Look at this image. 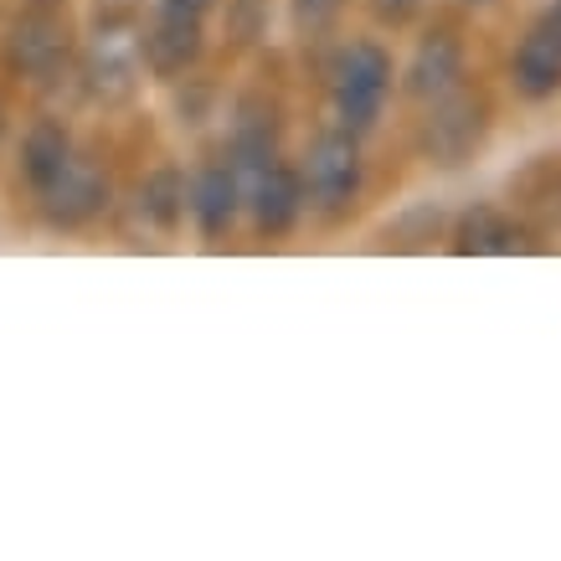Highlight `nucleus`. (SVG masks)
Here are the masks:
<instances>
[{
    "label": "nucleus",
    "instance_id": "1",
    "mask_svg": "<svg viewBox=\"0 0 561 561\" xmlns=\"http://www.w3.org/2000/svg\"><path fill=\"white\" fill-rule=\"evenodd\" d=\"M330 93H335V114H341L345 135H366L381 108H387L391 93V57L376 42H351V47L335 57V72H330Z\"/></svg>",
    "mask_w": 561,
    "mask_h": 561
},
{
    "label": "nucleus",
    "instance_id": "2",
    "mask_svg": "<svg viewBox=\"0 0 561 561\" xmlns=\"http://www.w3.org/2000/svg\"><path fill=\"white\" fill-rule=\"evenodd\" d=\"M360 145L356 135L345 129H330L309 145L305 165H299V186H305V202L320 206V211H345V206L360 196Z\"/></svg>",
    "mask_w": 561,
    "mask_h": 561
},
{
    "label": "nucleus",
    "instance_id": "3",
    "mask_svg": "<svg viewBox=\"0 0 561 561\" xmlns=\"http://www.w3.org/2000/svg\"><path fill=\"white\" fill-rule=\"evenodd\" d=\"M484 129H490L484 99L463 93V88H448L443 99H433L417 139H423V154L433 165H463V160L484 145Z\"/></svg>",
    "mask_w": 561,
    "mask_h": 561
},
{
    "label": "nucleus",
    "instance_id": "4",
    "mask_svg": "<svg viewBox=\"0 0 561 561\" xmlns=\"http://www.w3.org/2000/svg\"><path fill=\"white\" fill-rule=\"evenodd\" d=\"M68 21L51 16V11H32L11 26V42H5V57L21 78H51V72L68 62Z\"/></svg>",
    "mask_w": 561,
    "mask_h": 561
},
{
    "label": "nucleus",
    "instance_id": "5",
    "mask_svg": "<svg viewBox=\"0 0 561 561\" xmlns=\"http://www.w3.org/2000/svg\"><path fill=\"white\" fill-rule=\"evenodd\" d=\"M36 196H42V211H47L51 227H88L108 206V181L72 154L68 171L57 175L47 191H36Z\"/></svg>",
    "mask_w": 561,
    "mask_h": 561
},
{
    "label": "nucleus",
    "instance_id": "6",
    "mask_svg": "<svg viewBox=\"0 0 561 561\" xmlns=\"http://www.w3.org/2000/svg\"><path fill=\"white\" fill-rule=\"evenodd\" d=\"M202 57V21L196 16H171L160 11L154 26L139 42V62L154 72V78H181L186 68H196Z\"/></svg>",
    "mask_w": 561,
    "mask_h": 561
},
{
    "label": "nucleus",
    "instance_id": "7",
    "mask_svg": "<svg viewBox=\"0 0 561 561\" xmlns=\"http://www.w3.org/2000/svg\"><path fill=\"white\" fill-rule=\"evenodd\" d=\"M515 88L526 99H551L561 93V26L551 16H541L536 26L526 32V42L515 47Z\"/></svg>",
    "mask_w": 561,
    "mask_h": 561
},
{
    "label": "nucleus",
    "instance_id": "8",
    "mask_svg": "<svg viewBox=\"0 0 561 561\" xmlns=\"http://www.w3.org/2000/svg\"><path fill=\"white\" fill-rule=\"evenodd\" d=\"M248 202H253V221L263 238H284L294 221H299V211H305V186H299V171H289V165H263V171L253 175V191H248Z\"/></svg>",
    "mask_w": 561,
    "mask_h": 561
},
{
    "label": "nucleus",
    "instance_id": "9",
    "mask_svg": "<svg viewBox=\"0 0 561 561\" xmlns=\"http://www.w3.org/2000/svg\"><path fill=\"white\" fill-rule=\"evenodd\" d=\"M186 206L206 238H221V232L238 221V206H242V175L232 171V160H227V165H221V160L206 165V171L191 181Z\"/></svg>",
    "mask_w": 561,
    "mask_h": 561
},
{
    "label": "nucleus",
    "instance_id": "10",
    "mask_svg": "<svg viewBox=\"0 0 561 561\" xmlns=\"http://www.w3.org/2000/svg\"><path fill=\"white\" fill-rule=\"evenodd\" d=\"M463 78V47H459V36L454 32H433L417 47V57H412V68H408V93L412 99H443L448 88H459Z\"/></svg>",
    "mask_w": 561,
    "mask_h": 561
},
{
    "label": "nucleus",
    "instance_id": "11",
    "mask_svg": "<svg viewBox=\"0 0 561 561\" xmlns=\"http://www.w3.org/2000/svg\"><path fill=\"white\" fill-rule=\"evenodd\" d=\"M72 165V135L57 119H36L21 139V175L32 181V191H47L57 175Z\"/></svg>",
    "mask_w": 561,
    "mask_h": 561
},
{
    "label": "nucleus",
    "instance_id": "12",
    "mask_svg": "<svg viewBox=\"0 0 561 561\" xmlns=\"http://www.w3.org/2000/svg\"><path fill=\"white\" fill-rule=\"evenodd\" d=\"M278 150V119L263 103H242V119L232 129V171L238 175H257Z\"/></svg>",
    "mask_w": 561,
    "mask_h": 561
},
{
    "label": "nucleus",
    "instance_id": "13",
    "mask_svg": "<svg viewBox=\"0 0 561 561\" xmlns=\"http://www.w3.org/2000/svg\"><path fill=\"white\" fill-rule=\"evenodd\" d=\"M526 232L515 227L505 211H494V206H474V211H463L459 217V232H454V248L459 253H515V248H526Z\"/></svg>",
    "mask_w": 561,
    "mask_h": 561
},
{
    "label": "nucleus",
    "instance_id": "14",
    "mask_svg": "<svg viewBox=\"0 0 561 561\" xmlns=\"http://www.w3.org/2000/svg\"><path fill=\"white\" fill-rule=\"evenodd\" d=\"M139 211H145L160 232H175L181 217H186V175L175 171V165L150 171L145 175V186H139Z\"/></svg>",
    "mask_w": 561,
    "mask_h": 561
},
{
    "label": "nucleus",
    "instance_id": "15",
    "mask_svg": "<svg viewBox=\"0 0 561 561\" xmlns=\"http://www.w3.org/2000/svg\"><path fill=\"white\" fill-rule=\"evenodd\" d=\"M135 72H139V51L119 36H103L99 51H93V88L103 99H124L135 88Z\"/></svg>",
    "mask_w": 561,
    "mask_h": 561
},
{
    "label": "nucleus",
    "instance_id": "16",
    "mask_svg": "<svg viewBox=\"0 0 561 561\" xmlns=\"http://www.w3.org/2000/svg\"><path fill=\"white\" fill-rule=\"evenodd\" d=\"M345 0H294V21L299 26H309V32H320V26H330V21L341 16Z\"/></svg>",
    "mask_w": 561,
    "mask_h": 561
},
{
    "label": "nucleus",
    "instance_id": "17",
    "mask_svg": "<svg viewBox=\"0 0 561 561\" xmlns=\"http://www.w3.org/2000/svg\"><path fill=\"white\" fill-rule=\"evenodd\" d=\"M211 5H217V0H160V11H171V16H196V21H202Z\"/></svg>",
    "mask_w": 561,
    "mask_h": 561
},
{
    "label": "nucleus",
    "instance_id": "18",
    "mask_svg": "<svg viewBox=\"0 0 561 561\" xmlns=\"http://www.w3.org/2000/svg\"><path fill=\"white\" fill-rule=\"evenodd\" d=\"M371 5L381 21H408L412 11H417V0H371Z\"/></svg>",
    "mask_w": 561,
    "mask_h": 561
},
{
    "label": "nucleus",
    "instance_id": "19",
    "mask_svg": "<svg viewBox=\"0 0 561 561\" xmlns=\"http://www.w3.org/2000/svg\"><path fill=\"white\" fill-rule=\"evenodd\" d=\"M546 16H551V21L561 26V0H551V11H546Z\"/></svg>",
    "mask_w": 561,
    "mask_h": 561
},
{
    "label": "nucleus",
    "instance_id": "20",
    "mask_svg": "<svg viewBox=\"0 0 561 561\" xmlns=\"http://www.w3.org/2000/svg\"><path fill=\"white\" fill-rule=\"evenodd\" d=\"M36 5H51V0H36Z\"/></svg>",
    "mask_w": 561,
    "mask_h": 561
},
{
    "label": "nucleus",
    "instance_id": "21",
    "mask_svg": "<svg viewBox=\"0 0 561 561\" xmlns=\"http://www.w3.org/2000/svg\"><path fill=\"white\" fill-rule=\"evenodd\" d=\"M474 5H484V0H474Z\"/></svg>",
    "mask_w": 561,
    "mask_h": 561
}]
</instances>
